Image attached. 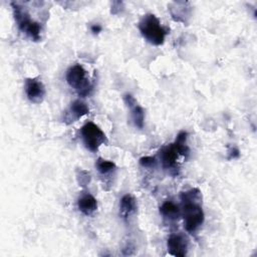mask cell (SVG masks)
Instances as JSON below:
<instances>
[{
  "instance_id": "ac0fdd59",
  "label": "cell",
  "mask_w": 257,
  "mask_h": 257,
  "mask_svg": "<svg viewBox=\"0 0 257 257\" xmlns=\"http://www.w3.org/2000/svg\"><path fill=\"white\" fill-rule=\"evenodd\" d=\"M139 162H140V165L146 169H154L158 164V161L156 160V158L149 157V156L141 158Z\"/></svg>"
},
{
  "instance_id": "9c48e42d",
  "label": "cell",
  "mask_w": 257,
  "mask_h": 257,
  "mask_svg": "<svg viewBox=\"0 0 257 257\" xmlns=\"http://www.w3.org/2000/svg\"><path fill=\"white\" fill-rule=\"evenodd\" d=\"M180 155L176 150L174 144L163 147L159 152V159L162 167L168 171L173 172L178 170V159Z\"/></svg>"
},
{
  "instance_id": "8992f818",
  "label": "cell",
  "mask_w": 257,
  "mask_h": 257,
  "mask_svg": "<svg viewBox=\"0 0 257 257\" xmlns=\"http://www.w3.org/2000/svg\"><path fill=\"white\" fill-rule=\"evenodd\" d=\"M24 91L32 103H40L45 97V86L42 81L36 77L26 78L24 82Z\"/></svg>"
},
{
  "instance_id": "8fae6325",
  "label": "cell",
  "mask_w": 257,
  "mask_h": 257,
  "mask_svg": "<svg viewBox=\"0 0 257 257\" xmlns=\"http://www.w3.org/2000/svg\"><path fill=\"white\" fill-rule=\"evenodd\" d=\"M119 216L122 220L127 222L136 213L138 210V204L136 198L131 194L123 195L119 200Z\"/></svg>"
},
{
  "instance_id": "ba28073f",
  "label": "cell",
  "mask_w": 257,
  "mask_h": 257,
  "mask_svg": "<svg viewBox=\"0 0 257 257\" xmlns=\"http://www.w3.org/2000/svg\"><path fill=\"white\" fill-rule=\"evenodd\" d=\"M167 248L170 255L185 257L188 254L189 240L182 233H173L167 240Z\"/></svg>"
},
{
  "instance_id": "5b68a950",
  "label": "cell",
  "mask_w": 257,
  "mask_h": 257,
  "mask_svg": "<svg viewBox=\"0 0 257 257\" xmlns=\"http://www.w3.org/2000/svg\"><path fill=\"white\" fill-rule=\"evenodd\" d=\"M80 136L85 148L90 152H97L99 147L107 144V138L102 130L92 121L82 125Z\"/></svg>"
},
{
  "instance_id": "3957f363",
  "label": "cell",
  "mask_w": 257,
  "mask_h": 257,
  "mask_svg": "<svg viewBox=\"0 0 257 257\" xmlns=\"http://www.w3.org/2000/svg\"><path fill=\"white\" fill-rule=\"evenodd\" d=\"M14 19L18 28L30 37L33 41H39L41 39L42 28L39 22L33 20L28 13L25 6L19 2H11Z\"/></svg>"
},
{
  "instance_id": "e0dca14e",
  "label": "cell",
  "mask_w": 257,
  "mask_h": 257,
  "mask_svg": "<svg viewBox=\"0 0 257 257\" xmlns=\"http://www.w3.org/2000/svg\"><path fill=\"white\" fill-rule=\"evenodd\" d=\"M75 176H76V181L80 187H86L91 181L90 174L86 170H83V169L76 170Z\"/></svg>"
},
{
  "instance_id": "d6986e66",
  "label": "cell",
  "mask_w": 257,
  "mask_h": 257,
  "mask_svg": "<svg viewBox=\"0 0 257 257\" xmlns=\"http://www.w3.org/2000/svg\"><path fill=\"white\" fill-rule=\"evenodd\" d=\"M228 154H229V157H228L229 160L237 159V158L240 156V152H239V150H238L236 147H232V148L230 149V151L228 152Z\"/></svg>"
},
{
  "instance_id": "ffe728a7",
  "label": "cell",
  "mask_w": 257,
  "mask_h": 257,
  "mask_svg": "<svg viewBox=\"0 0 257 257\" xmlns=\"http://www.w3.org/2000/svg\"><path fill=\"white\" fill-rule=\"evenodd\" d=\"M101 29H102V27H101V25L98 24V23L92 24V25L90 26V30H91V32H92L93 34H98V33L101 31Z\"/></svg>"
},
{
  "instance_id": "7c38bea8",
  "label": "cell",
  "mask_w": 257,
  "mask_h": 257,
  "mask_svg": "<svg viewBox=\"0 0 257 257\" xmlns=\"http://www.w3.org/2000/svg\"><path fill=\"white\" fill-rule=\"evenodd\" d=\"M189 2H172L169 5V11L175 21L187 23L191 17V7Z\"/></svg>"
},
{
  "instance_id": "30bf717a",
  "label": "cell",
  "mask_w": 257,
  "mask_h": 257,
  "mask_svg": "<svg viewBox=\"0 0 257 257\" xmlns=\"http://www.w3.org/2000/svg\"><path fill=\"white\" fill-rule=\"evenodd\" d=\"M88 112H89V108L87 104L81 99H75L70 103L69 107L64 111L62 121L66 124H70L78 120Z\"/></svg>"
},
{
  "instance_id": "6da1fadb",
  "label": "cell",
  "mask_w": 257,
  "mask_h": 257,
  "mask_svg": "<svg viewBox=\"0 0 257 257\" xmlns=\"http://www.w3.org/2000/svg\"><path fill=\"white\" fill-rule=\"evenodd\" d=\"M182 201L181 216L184 227L190 234L196 233L205 221V214L202 208V194L198 188H193L181 193Z\"/></svg>"
},
{
  "instance_id": "9a60e30c",
  "label": "cell",
  "mask_w": 257,
  "mask_h": 257,
  "mask_svg": "<svg viewBox=\"0 0 257 257\" xmlns=\"http://www.w3.org/2000/svg\"><path fill=\"white\" fill-rule=\"evenodd\" d=\"M160 214L164 219L170 222H175L178 221L181 217V209L174 202L166 201L160 207Z\"/></svg>"
},
{
  "instance_id": "2e32d148",
  "label": "cell",
  "mask_w": 257,
  "mask_h": 257,
  "mask_svg": "<svg viewBox=\"0 0 257 257\" xmlns=\"http://www.w3.org/2000/svg\"><path fill=\"white\" fill-rule=\"evenodd\" d=\"M187 141H188V133L185 131H182L178 134L175 142L173 143L179 155L184 157L185 159H188V157L190 156V148L188 146Z\"/></svg>"
},
{
  "instance_id": "5bb4252c",
  "label": "cell",
  "mask_w": 257,
  "mask_h": 257,
  "mask_svg": "<svg viewBox=\"0 0 257 257\" xmlns=\"http://www.w3.org/2000/svg\"><path fill=\"white\" fill-rule=\"evenodd\" d=\"M95 168L97 170V172L99 173L100 176H102V178L105 180L103 181L104 186L109 182H111V177L114 175L115 171H116V166L113 162L102 159V158H98L95 161Z\"/></svg>"
},
{
  "instance_id": "4fadbf2b",
  "label": "cell",
  "mask_w": 257,
  "mask_h": 257,
  "mask_svg": "<svg viewBox=\"0 0 257 257\" xmlns=\"http://www.w3.org/2000/svg\"><path fill=\"white\" fill-rule=\"evenodd\" d=\"M77 208L85 216H92L97 210V201L89 193L83 192L77 199Z\"/></svg>"
},
{
  "instance_id": "52a82bcc",
  "label": "cell",
  "mask_w": 257,
  "mask_h": 257,
  "mask_svg": "<svg viewBox=\"0 0 257 257\" xmlns=\"http://www.w3.org/2000/svg\"><path fill=\"white\" fill-rule=\"evenodd\" d=\"M122 99L125 106L130 110L131 119L134 122L135 126L142 130L145 124V109L141 104H139L138 100L131 93L123 94Z\"/></svg>"
},
{
  "instance_id": "7a4b0ae2",
  "label": "cell",
  "mask_w": 257,
  "mask_h": 257,
  "mask_svg": "<svg viewBox=\"0 0 257 257\" xmlns=\"http://www.w3.org/2000/svg\"><path fill=\"white\" fill-rule=\"evenodd\" d=\"M138 27L142 36L153 45H162L169 32L153 13L145 14L139 21Z\"/></svg>"
},
{
  "instance_id": "277c9868",
  "label": "cell",
  "mask_w": 257,
  "mask_h": 257,
  "mask_svg": "<svg viewBox=\"0 0 257 257\" xmlns=\"http://www.w3.org/2000/svg\"><path fill=\"white\" fill-rule=\"evenodd\" d=\"M65 79L68 85L81 97L90 95L93 90V85L87 77V72L80 64L71 65L66 71Z\"/></svg>"
}]
</instances>
